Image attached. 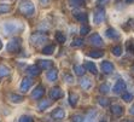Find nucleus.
Instances as JSON below:
<instances>
[{
	"label": "nucleus",
	"mask_w": 134,
	"mask_h": 122,
	"mask_svg": "<svg viewBox=\"0 0 134 122\" xmlns=\"http://www.w3.org/2000/svg\"><path fill=\"white\" fill-rule=\"evenodd\" d=\"M18 122H34V119L31 116H28V115H23L19 117Z\"/></svg>",
	"instance_id": "e433bc0d"
},
{
	"label": "nucleus",
	"mask_w": 134,
	"mask_h": 122,
	"mask_svg": "<svg viewBox=\"0 0 134 122\" xmlns=\"http://www.w3.org/2000/svg\"><path fill=\"white\" fill-rule=\"evenodd\" d=\"M57 76H58V71H57L56 69H51L50 71H47V74H46V77H47V80L48 81H56L57 80Z\"/></svg>",
	"instance_id": "aec40b11"
},
{
	"label": "nucleus",
	"mask_w": 134,
	"mask_h": 122,
	"mask_svg": "<svg viewBox=\"0 0 134 122\" xmlns=\"http://www.w3.org/2000/svg\"><path fill=\"white\" fill-rule=\"evenodd\" d=\"M112 54L116 57H120L122 54V47L121 46H115V47H112Z\"/></svg>",
	"instance_id": "72a5a7b5"
},
{
	"label": "nucleus",
	"mask_w": 134,
	"mask_h": 122,
	"mask_svg": "<svg viewBox=\"0 0 134 122\" xmlns=\"http://www.w3.org/2000/svg\"><path fill=\"white\" fill-rule=\"evenodd\" d=\"M129 113H131V115H134V105L131 108V110H129Z\"/></svg>",
	"instance_id": "a18cd8bd"
},
{
	"label": "nucleus",
	"mask_w": 134,
	"mask_h": 122,
	"mask_svg": "<svg viewBox=\"0 0 134 122\" xmlns=\"http://www.w3.org/2000/svg\"><path fill=\"white\" fill-rule=\"evenodd\" d=\"M88 56L92 57V58H100V57H103V51H99V50L90 51V52H88Z\"/></svg>",
	"instance_id": "cd10ccee"
},
{
	"label": "nucleus",
	"mask_w": 134,
	"mask_h": 122,
	"mask_svg": "<svg viewBox=\"0 0 134 122\" xmlns=\"http://www.w3.org/2000/svg\"><path fill=\"white\" fill-rule=\"evenodd\" d=\"M128 50H129V51H132V52H133V53H134V45H132V44H131V41L128 42Z\"/></svg>",
	"instance_id": "a19ab883"
},
{
	"label": "nucleus",
	"mask_w": 134,
	"mask_h": 122,
	"mask_svg": "<svg viewBox=\"0 0 134 122\" xmlns=\"http://www.w3.org/2000/svg\"><path fill=\"white\" fill-rule=\"evenodd\" d=\"M128 24L131 25L132 28H134V19H129V21H128Z\"/></svg>",
	"instance_id": "c03bdc74"
},
{
	"label": "nucleus",
	"mask_w": 134,
	"mask_h": 122,
	"mask_svg": "<svg viewBox=\"0 0 134 122\" xmlns=\"http://www.w3.org/2000/svg\"><path fill=\"white\" fill-rule=\"evenodd\" d=\"M21 44H22V40L19 38H13L9 41V44L6 46L7 52H11V53H16L21 50Z\"/></svg>",
	"instance_id": "20e7f679"
},
{
	"label": "nucleus",
	"mask_w": 134,
	"mask_h": 122,
	"mask_svg": "<svg viewBox=\"0 0 134 122\" xmlns=\"http://www.w3.org/2000/svg\"><path fill=\"white\" fill-rule=\"evenodd\" d=\"M102 71H103L104 74H111V73L114 71V64L108 62V60L103 62L102 63Z\"/></svg>",
	"instance_id": "ddd939ff"
},
{
	"label": "nucleus",
	"mask_w": 134,
	"mask_h": 122,
	"mask_svg": "<svg viewBox=\"0 0 134 122\" xmlns=\"http://www.w3.org/2000/svg\"><path fill=\"white\" fill-rule=\"evenodd\" d=\"M37 66L40 69H45V70H47V69H51L53 65V62L52 60H47V59H39L37 60Z\"/></svg>",
	"instance_id": "9b49d317"
},
{
	"label": "nucleus",
	"mask_w": 134,
	"mask_h": 122,
	"mask_svg": "<svg viewBox=\"0 0 134 122\" xmlns=\"http://www.w3.org/2000/svg\"><path fill=\"white\" fill-rule=\"evenodd\" d=\"M47 41H48V36L45 33L36 31L34 34H31V36H30V42L34 46H40V45H42L44 42H47Z\"/></svg>",
	"instance_id": "7ed1b4c3"
},
{
	"label": "nucleus",
	"mask_w": 134,
	"mask_h": 122,
	"mask_svg": "<svg viewBox=\"0 0 134 122\" xmlns=\"http://www.w3.org/2000/svg\"><path fill=\"white\" fill-rule=\"evenodd\" d=\"M126 82L123 80H119V81L115 84L114 88H112V92L115 94H122L123 92H126Z\"/></svg>",
	"instance_id": "423d86ee"
},
{
	"label": "nucleus",
	"mask_w": 134,
	"mask_h": 122,
	"mask_svg": "<svg viewBox=\"0 0 134 122\" xmlns=\"http://www.w3.org/2000/svg\"><path fill=\"white\" fill-rule=\"evenodd\" d=\"M50 97H51V99H53V100L59 99V98L63 97V91L59 87H53L50 91Z\"/></svg>",
	"instance_id": "9d476101"
},
{
	"label": "nucleus",
	"mask_w": 134,
	"mask_h": 122,
	"mask_svg": "<svg viewBox=\"0 0 134 122\" xmlns=\"http://www.w3.org/2000/svg\"><path fill=\"white\" fill-rule=\"evenodd\" d=\"M19 12L22 15L27 16V17H31V16L35 13V6L34 4L30 3V1H25L19 5Z\"/></svg>",
	"instance_id": "f03ea898"
},
{
	"label": "nucleus",
	"mask_w": 134,
	"mask_h": 122,
	"mask_svg": "<svg viewBox=\"0 0 134 122\" xmlns=\"http://www.w3.org/2000/svg\"><path fill=\"white\" fill-rule=\"evenodd\" d=\"M100 122H105V121H100Z\"/></svg>",
	"instance_id": "8fccbe9b"
},
{
	"label": "nucleus",
	"mask_w": 134,
	"mask_h": 122,
	"mask_svg": "<svg viewBox=\"0 0 134 122\" xmlns=\"http://www.w3.org/2000/svg\"><path fill=\"white\" fill-rule=\"evenodd\" d=\"M105 19V10L102 6L97 7L94 11V23L96 24H102Z\"/></svg>",
	"instance_id": "39448f33"
},
{
	"label": "nucleus",
	"mask_w": 134,
	"mask_h": 122,
	"mask_svg": "<svg viewBox=\"0 0 134 122\" xmlns=\"http://www.w3.org/2000/svg\"><path fill=\"white\" fill-rule=\"evenodd\" d=\"M126 3H127V4H131V3H134V0H126Z\"/></svg>",
	"instance_id": "49530a36"
},
{
	"label": "nucleus",
	"mask_w": 134,
	"mask_h": 122,
	"mask_svg": "<svg viewBox=\"0 0 134 122\" xmlns=\"http://www.w3.org/2000/svg\"><path fill=\"white\" fill-rule=\"evenodd\" d=\"M109 85L108 84H103V85H100V87H99V91L102 94H106V93H109Z\"/></svg>",
	"instance_id": "c9c22d12"
},
{
	"label": "nucleus",
	"mask_w": 134,
	"mask_h": 122,
	"mask_svg": "<svg viewBox=\"0 0 134 122\" xmlns=\"http://www.w3.org/2000/svg\"><path fill=\"white\" fill-rule=\"evenodd\" d=\"M24 29V25L19 22H6L4 24V31L6 35L15 34V33H19Z\"/></svg>",
	"instance_id": "f257e3e1"
},
{
	"label": "nucleus",
	"mask_w": 134,
	"mask_h": 122,
	"mask_svg": "<svg viewBox=\"0 0 134 122\" xmlns=\"http://www.w3.org/2000/svg\"><path fill=\"white\" fill-rule=\"evenodd\" d=\"M44 94H45L44 86L39 85V86H36V87L34 88V91H33V93H31V98H33V99H40V98H42Z\"/></svg>",
	"instance_id": "6e6552de"
},
{
	"label": "nucleus",
	"mask_w": 134,
	"mask_h": 122,
	"mask_svg": "<svg viewBox=\"0 0 134 122\" xmlns=\"http://www.w3.org/2000/svg\"><path fill=\"white\" fill-rule=\"evenodd\" d=\"M64 79H65V81H66V82H69V84H71V82L74 81L72 76H71V75H69V74H65V75H64Z\"/></svg>",
	"instance_id": "ea45409f"
},
{
	"label": "nucleus",
	"mask_w": 134,
	"mask_h": 122,
	"mask_svg": "<svg viewBox=\"0 0 134 122\" xmlns=\"http://www.w3.org/2000/svg\"><path fill=\"white\" fill-rule=\"evenodd\" d=\"M53 52H54V45H47L46 47H44L42 48V53L44 54H52Z\"/></svg>",
	"instance_id": "bb28decb"
},
{
	"label": "nucleus",
	"mask_w": 134,
	"mask_h": 122,
	"mask_svg": "<svg viewBox=\"0 0 134 122\" xmlns=\"http://www.w3.org/2000/svg\"><path fill=\"white\" fill-rule=\"evenodd\" d=\"M10 100L12 102V103H22L23 100H24V98L22 97V96H19V94H16V93H11L9 96Z\"/></svg>",
	"instance_id": "5701e85b"
},
{
	"label": "nucleus",
	"mask_w": 134,
	"mask_h": 122,
	"mask_svg": "<svg viewBox=\"0 0 134 122\" xmlns=\"http://www.w3.org/2000/svg\"><path fill=\"white\" fill-rule=\"evenodd\" d=\"M105 35L108 36L109 39H112V40H117V39H120V34L117 33V30L114 28H109L108 30L105 31Z\"/></svg>",
	"instance_id": "4468645a"
},
{
	"label": "nucleus",
	"mask_w": 134,
	"mask_h": 122,
	"mask_svg": "<svg viewBox=\"0 0 134 122\" xmlns=\"http://www.w3.org/2000/svg\"><path fill=\"white\" fill-rule=\"evenodd\" d=\"M11 11V6L7 4H0V15L3 13H7Z\"/></svg>",
	"instance_id": "7c9ffc66"
},
{
	"label": "nucleus",
	"mask_w": 134,
	"mask_h": 122,
	"mask_svg": "<svg viewBox=\"0 0 134 122\" xmlns=\"http://www.w3.org/2000/svg\"><path fill=\"white\" fill-rule=\"evenodd\" d=\"M10 74V69L7 68L6 65H3V64H0V79L5 77Z\"/></svg>",
	"instance_id": "393cba45"
},
{
	"label": "nucleus",
	"mask_w": 134,
	"mask_h": 122,
	"mask_svg": "<svg viewBox=\"0 0 134 122\" xmlns=\"http://www.w3.org/2000/svg\"><path fill=\"white\" fill-rule=\"evenodd\" d=\"M90 44L91 45H93V46L96 47H100V46H103V39L100 38V35L99 34H93V35H91L90 36Z\"/></svg>",
	"instance_id": "0eeeda50"
},
{
	"label": "nucleus",
	"mask_w": 134,
	"mask_h": 122,
	"mask_svg": "<svg viewBox=\"0 0 134 122\" xmlns=\"http://www.w3.org/2000/svg\"><path fill=\"white\" fill-rule=\"evenodd\" d=\"M56 40H57V42H59V44H64L65 40H66V38L62 31H57L56 33Z\"/></svg>",
	"instance_id": "a878e982"
},
{
	"label": "nucleus",
	"mask_w": 134,
	"mask_h": 122,
	"mask_svg": "<svg viewBox=\"0 0 134 122\" xmlns=\"http://www.w3.org/2000/svg\"><path fill=\"white\" fill-rule=\"evenodd\" d=\"M71 45H72L74 47H81L82 45H83V39H81V38L74 39V41H72Z\"/></svg>",
	"instance_id": "f704fd0d"
},
{
	"label": "nucleus",
	"mask_w": 134,
	"mask_h": 122,
	"mask_svg": "<svg viewBox=\"0 0 134 122\" xmlns=\"http://www.w3.org/2000/svg\"><path fill=\"white\" fill-rule=\"evenodd\" d=\"M72 16H74V17L77 19V21H80V22H86V21H87V13H85V12H80V11H74Z\"/></svg>",
	"instance_id": "f3484780"
},
{
	"label": "nucleus",
	"mask_w": 134,
	"mask_h": 122,
	"mask_svg": "<svg viewBox=\"0 0 134 122\" xmlns=\"http://www.w3.org/2000/svg\"><path fill=\"white\" fill-rule=\"evenodd\" d=\"M98 103L102 105V107H109L110 105V99L109 98H105V97H100V98H98Z\"/></svg>",
	"instance_id": "c756f323"
},
{
	"label": "nucleus",
	"mask_w": 134,
	"mask_h": 122,
	"mask_svg": "<svg viewBox=\"0 0 134 122\" xmlns=\"http://www.w3.org/2000/svg\"><path fill=\"white\" fill-rule=\"evenodd\" d=\"M132 70H133V71H134V65H133V68H132Z\"/></svg>",
	"instance_id": "09e8293b"
},
{
	"label": "nucleus",
	"mask_w": 134,
	"mask_h": 122,
	"mask_svg": "<svg viewBox=\"0 0 134 122\" xmlns=\"http://www.w3.org/2000/svg\"><path fill=\"white\" fill-rule=\"evenodd\" d=\"M51 100H47V99H42L39 102V104H37V109L40 110V111H44V110H46L47 108L51 105Z\"/></svg>",
	"instance_id": "a211bd4d"
},
{
	"label": "nucleus",
	"mask_w": 134,
	"mask_h": 122,
	"mask_svg": "<svg viewBox=\"0 0 134 122\" xmlns=\"http://www.w3.org/2000/svg\"><path fill=\"white\" fill-rule=\"evenodd\" d=\"M3 48V42H1V40H0V50Z\"/></svg>",
	"instance_id": "de8ad7c7"
},
{
	"label": "nucleus",
	"mask_w": 134,
	"mask_h": 122,
	"mask_svg": "<svg viewBox=\"0 0 134 122\" xmlns=\"http://www.w3.org/2000/svg\"><path fill=\"white\" fill-rule=\"evenodd\" d=\"M83 116L79 115V114H76V115H72L71 116V121L72 122H83Z\"/></svg>",
	"instance_id": "58836bf2"
},
{
	"label": "nucleus",
	"mask_w": 134,
	"mask_h": 122,
	"mask_svg": "<svg viewBox=\"0 0 134 122\" xmlns=\"http://www.w3.org/2000/svg\"><path fill=\"white\" fill-rule=\"evenodd\" d=\"M80 86H81V88L82 90H90L91 88V86H92V81H91L88 77H83V79H81V81H80Z\"/></svg>",
	"instance_id": "6ab92c4d"
},
{
	"label": "nucleus",
	"mask_w": 134,
	"mask_h": 122,
	"mask_svg": "<svg viewBox=\"0 0 134 122\" xmlns=\"http://www.w3.org/2000/svg\"><path fill=\"white\" fill-rule=\"evenodd\" d=\"M77 100H79V96L76 93H70L69 94V103H70V105H71L72 108L76 107V104H77Z\"/></svg>",
	"instance_id": "b1692460"
},
{
	"label": "nucleus",
	"mask_w": 134,
	"mask_h": 122,
	"mask_svg": "<svg viewBox=\"0 0 134 122\" xmlns=\"http://www.w3.org/2000/svg\"><path fill=\"white\" fill-rule=\"evenodd\" d=\"M40 70L41 69L37 65H30V66L27 68V73H28L30 76H37L39 74H40Z\"/></svg>",
	"instance_id": "dca6fc26"
},
{
	"label": "nucleus",
	"mask_w": 134,
	"mask_h": 122,
	"mask_svg": "<svg viewBox=\"0 0 134 122\" xmlns=\"http://www.w3.org/2000/svg\"><path fill=\"white\" fill-rule=\"evenodd\" d=\"M85 66H81V65H74V71H75V74L76 75H79V76H82L85 74Z\"/></svg>",
	"instance_id": "c85d7f7f"
},
{
	"label": "nucleus",
	"mask_w": 134,
	"mask_h": 122,
	"mask_svg": "<svg viewBox=\"0 0 134 122\" xmlns=\"http://www.w3.org/2000/svg\"><path fill=\"white\" fill-rule=\"evenodd\" d=\"M51 116H52L54 120H62V119H64L65 113H64V110H63L62 108H56V109L52 111Z\"/></svg>",
	"instance_id": "f8f14e48"
},
{
	"label": "nucleus",
	"mask_w": 134,
	"mask_h": 122,
	"mask_svg": "<svg viewBox=\"0 0 134 122\" xmlns=\"http://www.w3.org/2000/svg\"><path fill=\"white\" fill-rule=\"evenodd\" d=\"M85 0H70V5L74 7H81L83 6Z\"/></svg>",
	"instance_id": "2f4dec72"
},
{
	"label": "nucleus",
	"mask_w": 134,
	"mask_h": 122,
	"mask_svg": "<svg viewBox=\"0 0 134 122\" xmlns=\"http://www.w3.org/2000/svg\"><path fill=\"white\" fill-rule=\"evenodd\" d=\"M122 99L125 100V102H127V103H129L131 100H133V94L128 93V92H123L122 93Z\"/></svg>",
	"instance_id": "473e14b6"
},
{
	"label": "nucleus",
	"mask_w": 134,
	"mask_h": 122,
	"mask_svg": "<svg viewBox=\"0 0 134 122\" xmlns=\"http://www.w3.org/2000/svg\"><path fill=\"white\" fill-rule=\"evenodd\" d=\"M31 85H33V79H30V77H24V79L22 80V82H21V91H22L23 93L28 92L29 88L31 87Z\"/></svg>",
	"instance_id": "1a4fd4ad"
},
{
	"label": "nucleus",
	"mask_w": 134,
	"mask_h": 122,
	"mask_svg": "<svg viewBox=\"0 0 134 122\" xmlns=\"http://www.w3.org/2000/svg\"><path fill=\"white\" fill-rule=\"evenodd\" d=\"M111 113L114 114L116 117H120V116H122V114H123V108H122L121 105H119V104H114V105H111Z\"/></svg>",
	"instance_id": "2eb2a0df"
},
{
	"label": "nucleus",
	"mask_w": 134,
	"mask_h": 122,
	"mask_svg": "<svg viewBox=\"0 0 134 122\" xmlns=\"http://www.w3.org/2000/svg\"><path fill=\"white\" fill-rule=\"evenodd\" d=\"M90 30H91L90 25L83 24V25H81V28H80V34H81V35H86V34H88V33H90Z\"/></svg>",
	"instance_id": "4c0bfd02"
},
{
	"label": "nucleus",
	"mask_w": 134,
	"mask_h": 122,
	"mask_svg": "<svg viewBox=\"0 0 134 122\" xmlns=\"http://www.w3.org/2000/svg\"><path fill=\"white\" fill-rule=\"evenodd\" d=\"M85 69L86 70H88L90 73H92V74H97V66H96V64L94 63H92V62H86L85 63Z\"/></svg>",
	"instance_id": "412c9836"
},
{
	"label": "nucleus",
	"mask_w": 134,
	"mask_h": 122,
	"mask_svg": "<svg viewBox=\"0 0 134 122\" xmlns=\"http://www.w3.org/2000/svg\"><path fill=\"white\" fill-rule=\"evenodd\" d=\"M96 116H97V111L96 110H88V113L86 114V122H94L96 120Z\"/></svg>",
	"instance_id": "4be33fe9"
},
{
	"label": "nucleus",
	"mask_w": 134,
	"mask_h": 122,
	"mask_svg": "<svg viewBox=\"0 0 134 122\" xmlns=\"http://www.w3.org/2000/svg\"><path fill=\"white\" fill-rule=\"evenodd\" d=\"M108 3H109V0H98V4H99L100 6L104 5V4H108Z\"/></svg>",
	"instance_id": "79ce46f5"
},
{
	"label": "nucleus",
	"mask_w": 134,
	"mask_h": 122,
	"mask_svg": "<svg viewBox=\"0 0 134 122\" xmlns=\"http://www.w3.org/2000/svg\"><path fill=\"white\" fill-rule=\"evenodd\" d=\"M48 3H50V0H40V4L41 5H44V6L45 5H47Z\"/></svg>",
	"instance_id": "37998d69"
}]
</instances>
